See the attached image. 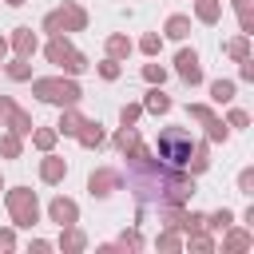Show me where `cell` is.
I'll return each instance as SVG.
<instances>
[{
	"instance_id": "obj_1",
	"label": "cell",
	"mask_w": 254,
	"mask_h": 254,
	"mask_svg": "<svg viewBox=\"0 0 254 254\" xmlns=\"http://www.w3.org/2000/svg\"><path fill=\"white\" fill-rule=\"evenodd\" d=\"M159 155H163L167 163H187V159H190V135L179 131V127H167V131L159 135Z\"/></svg>"
},
{
	"instance_id": "obj_2",
	"label": "cell",
	"mask_w": 254,
	"mask_h": 254,
	"mask_svg": "<svg viewBox=\"0 0 254 254\" xmlns=\"http://www.w3.org/2000/svg\"><path fill=\"white\" fill-rule=\"evenodd\" d=\"M36 91H40L44 99H52V103H75V99H79V87H75V83H60V79H40Z\"/></svg>"
},
{
	"instance_id": "obj_3",
	"label": "cell",
	"mask_w": 254,
	"mask_h": 254,
	"mask_svg": "<svg viewBox=\"0 0 254 254\" xmlns=\"http://www.w3.org/2000/svg\"><path fill=\"white\" fill-rule=\"evenodd\" d=\"M48 56H52L56 64H64L67 71H83V56H75V52H71L67 44H60V40H56V44L48 48Z\"/></svg>"
},
{
	"instance_id": "obj_4",
	"label": "cell",
	"mask_w": 254,
	"mask_h": 254,
	"mask_svg": "<svg viewBox=\"0 0 254 254\" xmlns=\"http://www.w3.org/2000/svg\"><path fill=\"white\" fill-rule=\"evenodd\" d=\"M8 202H12V210H16V218H20V222H36V198H32L28 190H16Z\"/></svg>"
},
{
	"instance_id": "obj_5",
	"label": "cell",
	"mask_w": 254,
	"mask_h": 254,
	"mask_svg": "<svg viewBox=\"0 0 254 254\" xmlns=\"http://www.w3.org/2000/svg\"><path fill=\"white\" fill-rule=\"evenodd\" d=\"M179 71H183V79L198 83V79H202V71H198V56H194V52H183V56H179Z\"/></svg>"
},
{
	"instance_id": "obj_6",
	"label": "cell",
	"mask_w": 254,
	"mask_h": 254,
	"mask_svg": "<svg viewBox=\"0 0 254 254\" xmlns=\"http://www.w3.org/2000/svg\"><path fill=\"white\" fill-rule=\"evenodd\" d=\"M52 214H56L60 222H75V206H71V202H64V198H56V202H52Z\"/></svg>"
},
{
	"instance_id": "obj_7",
	"label": "cell",
	"mask_w": 254,
	"mask_h": 254,
	"mask_svg": "<svg viewBox=\"0 0 254 254\" xmlns=\"http://www.w3.org/2000/svg\"><path fill=\"white\" fill-rule=\"evenodd\" d=\"M210 95H214V99H218V103H226V99H230V95H234V83H226V79H218V83H214V87H210Z\"/></svg>"
},
{
	"instance_id": "obj_8",
	"label": "cell",
	"mask_w": 254,
	"mask_h": 254,
	"mask_svg": "<svg viewBox=\"0 0 254 254\" xmlns=\"http://www.w3.org/2000/svg\"><path fill=\"white\" fill-rule=\"evenodd\" d=\"M147 107H151V111H167V107H171V99H167V95H159V91H151V95H147Z\"/></svg>"
},
{
	"instance_id": "obj_9",
	"label": "cell",
	"mask_w": 254,
	"mask_h": 254,
	"mask_svg": "<svg viewBox=\"0 0 254 254\" xmlns=\"http://www.w3.org/2000/svg\"><path fill=\"white\" fill-rule=\"evenodd\" d=\"M167 32H171L175 40H183V36H187V20H183V16H175V20L167 24Z\"/></svg>"
},
{
	"instance_id": "obj_10",
	"label": "cell",
	"mask_w": 254,
	"mask_h": 254,
	"mask_svg": "<svg viewBox=\"0 0 254 254\" xmlns=\"http://www.w3.org/2000/svg\"><path fill=\"white\" fill-rule=\"evenodd\" d=\"M83 127H87V131H83V135H79V139H83V143H87V147H91V143H99V139H103V131H99V127H95V123H83Z\"/></svg>"
},
{
	"instance_id": "obj_11",
	"label": "cell",
	"mask_w": 254,
	"mask_h": 254,
	"mask_svg": "<svg viewBox=\"0 0 254 254\" xmlns=\"http://www.w3.org/2000/svg\"><path fill=\"white\" fill-rule=\"evenodd\" d=\"M60 175H64V163H60V159L44 163V179H48V183H52V179H60Z\"/></svg>"
},
{
	"instance_id": "obj_12",
	"label": "cell",
	"mask_w": 254,
	"mask_h": 254,
	"mask_svg": "<svg viewBox=\"0 0 254 254\" xmlns=\"http://www.w3.org/2000/svg\"><path fill=\"white\" fill-rule=\"evenodd\" d=\"M198 16H202V20H214V16H218V4H214V0H202V4H198Z\"/></svg>"
},
{
	"instance_id": "obj_13",
	"label": "cell",
	"mask_w": 254,
	"mask_h": 254,
	"mask_svg": "<svg viewBox=\"0 0 254 254\" xmlns=\"http://www.w3.org/2000/svg\"><path fill=\"white\" fill-rule=\"evenodd\" d=\"M16 48H20V52H32V48H36V40H32V36L20 28V32H16Z\"/></svg>"
},
{
	"instance_id": "obj_14",
	"label": "cell",
	"mask_w": 254,
	"mask_h": 254,
	"mask_svg": "<svg viewBox=\"0 0 254 254\" xmlns=\"http://www.w3.org/2000/svg\"><path fill=\"white\" fill-rule=\"evenodd\" d=\"M60 127H64V131H67V135H75V131H79V127H83V123H79V115H67V119H64V123H60Z\"/></svg>"
},
{
	"instance_id": "obj_15",
	"label": "cell",
	"mask_w": 254,
	"mask_h": 254,
	"mask_svg": "<svg viewBox=\"0 0 254 254\" xmlns=\"http://www.w3.org/2000/svg\"><path fill=\"white\" fill-rule=\"evenodd\" d=\"M111 52H115V56H123V52H127V40H123V36H115V40H111Z\"/></svg>"
},
{
	"instance_id": "obj_16",
	"label": "cell",
	"mask_w": 254,
	"mask_h": 254,
	"mask_svg": "<svg viewBox=\"0 0 254 254\" xmlns=\"http://www.w3.org/2000/svg\"><path fill=\"white\" fill-rule=\"evenodd\" d=\"M230 56H238V60H242V56H246V44H242V40H234V44H230Z\"/></svg>"
},
{
	"instance_id": "obj_17",
	"label": "cell",
	"mask_w": 254,
	"mask_h": 254,
	"mask_svg": "<svg viewBox=\"0 0 254 254\" xmlns=\"http://www.w3.org/2000/svg\"><path fill=\"white\" fill-rule=\"evenodd\" d=\"M99 71H103L107 79H115V75H119V67H115V64H99Z\"/></svg>"
},
{
	"instance_id": "obj_18",
	"label": "cell",
	"mask_w": 254,
	"mask_h": 254,
	"mask_svg": "<svg viewBox=\"0 0 254 254\" xmlns=\"http://www.w3.org/2000/svg\"><path fill=\"white\" fill-rule=\"evenodd\" d=\"M0 246H12V234H0Z\"/></svg>"
},
{
	"instance_id": "obj_19",
	"label": "cell",
	"mask_w": 254,
	"mask_h": 254,
	"mask_svg": "<svg viewBox=\"0 0 254 254\" xmlns=\"http://www.w3.org/2000/svg\"><path fill=\"white\" fill-rule=\"evenodd\" d=\"M8 4H24V0H8Z\"/></svg>"
},
{
	"instance_id": "obj_20",
	"label": "cell",
	"mask_w": 254,
	"mask_h": 254,
	"mask_svg": "<svg viewBox=\"0 0 254 254\" xmlns=\"http://www.w3.org/2000/svg\"><path fill=\"white\" fill-rule=\"evenodd\" d=\"M0 52H4V40H0Z\"/></svg>"
}]
</instances>
